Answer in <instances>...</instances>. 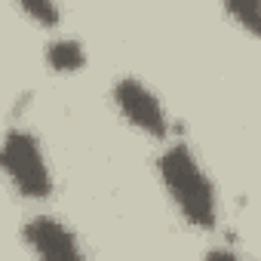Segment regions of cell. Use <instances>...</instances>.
I'll list each match as a JSON object with an SVG mask.
<instances>
[{"label":"cell","instance_id":"cell-3","mask_svg":"<svg viewBox=\"0 0 261 261\" xmlns=\"http://www.w3.org/2000/svg\"><path fill=\"white\" fill-rule=\"evenodd\" d=\"M111 101L117 108V114L133 126L139 133H145L148 139H157V142H166L172 136V120H169V111L166 105L160 101V95L139 77L126 74V77H117L114 86H111Z\"/></svg>","mask_w":261,"mask_h":261},{"label":"cell","instance_id":"cell-1","mask_svg":"<svg viewBox=\"0 0 261 261\" xmlns=\"http://www.w3.org/2000/svg\"><path fill=\"white\" fill-rule=\"evenodd\" d=\"M157 175L178 215L203 233L218 227V191L188 142H169L157 157Z\"/></svg>","mask_w":261,"mask_h":261},{"label":"cell","instance_id":"cell-4","mask_svg":"<svg viewBox=\"0 0 261 261\" xmlns=\"http://www.w3.org/2000/svg\"><path fill=\"white\" fill-rule=\"evenodd\" d=\"M22 240L37 258H49V261H77L86 255L77 230L46 212H37L22 224Z\"/></svg>","mask_w":261,"mask_h":261},{"label":"cell","instance_id":"cell-7","mask_svg":"<svg viewBox=\"0 0 261 261\" xmlns=\"http://www.w3.org/2000/svg\"><path fill=\"white\" fill-rule=\"evenodd\" d=\"M221 4H224V13H227L249 37H258V31H261L258 0H221Z\"/></svg>","mask_w":261,"mask_h":261},{"label":"cell","instance_id":"cell-6","mask_svg":"<svg viewBox=\"0 0 261 261\" xmlns=\"http://www.w3.org/2000/svg\"><path fill=\"white\" fill-rule=\"evenodd\" d=\"M13 4H16V7L25 13V19L34 22L37 28L53 31V28H59V22H62V10H59L56 0H13Z\"/></svg>","mask_w":261,"mask_h":261},{"label":"cell","instance_id":"cell-2","mask_svg":"<svg viewBox=\"0 0 261 261\" xmlns=\"http://www.w3.org/2000/svg\"><path fill=\"white\" fill-rule=\"evenodd\" d=\"M0 175L10 181V188L31 200V203H43L53 197L56 178L46 160V151L40 145V139L25 126H13L0 139Z\"/></svg>","mask_w":261,"mask_h":261},{"label":"cell","instance_id":"cell-5","mask_svg":"<svg viewBox=\"0 0 261 261\" xmlns=\"http://www.w3.org/2000/svg\"><path fill=\"white\" fill-rule=\"evenodd\" d=\"M43 59L53 74H77L86 68V49L77 37H53L43 49Z\"/></svg>","mask_w":261,"mask_h":261}]
</instances>
